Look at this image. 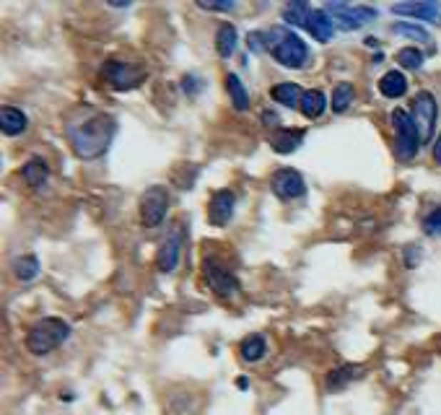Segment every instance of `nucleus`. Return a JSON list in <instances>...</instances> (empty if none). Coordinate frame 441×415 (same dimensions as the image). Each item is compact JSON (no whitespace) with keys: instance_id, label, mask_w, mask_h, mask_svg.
<instances>
[{"instance_id":"obj_1","label":"nucleus","mask_w":441,"mask_h":415,"mask_svg":"<svg viewBox=\"0 0 441 415\" xmlns=\"http://www.w3.org/2000/svg\"><path fill=\"white\" fill-rule=\"evenodd\" d=\"M114 133H117L114 117L96 107H78L65 120V138L81 161L104 156L114 140Z\"/></svg>"},{"instance_id":"obj_2","label":"nucleus","mask_w":441,"mask_h":415,"mask_svg":"<svg viewBox=\"0 0 441 415\" xmlns=\"http://www.w3.org/2000/svg\"><path fill=\"white\" fill-rule=\"evenodd\" d=\"M265 36H268V50L273 52V58L278 60V65L291 68V71H299V68L306 65L309 47H306V42L296 31L285 29V26H275V29H270Z\"/></svg>"},{"instance_id":"obj_3","label":"nucleus","mask_w":441,"mask_h":415,"mask_svg":"<svg viewBox=\"0 0 441 415\" xmlns=\"http://www.w3.org/2000/svg\"><path fill=\"white\" fill-rule=\"evenodd\" d=\"M71 337V324L60 317H44L31 324L26 335V348L31 356H47Z\"/></svg>"},{"instance_id":"obj_4","label":"nucleus","mask_w":441,"mask_h":415,"mask_svg":"<svg viewBox=\"0 0 441 415\" xmlns=\"http://www.w3.org/2000/svg\"><path fill=\"white\" fill-rule=\"evenodd\" d=\"M392 125H395V153L400 161H413L420 150V135L415 128L413 117L405 109H395L392 112Z\"/></svg>"},{"instance_id":"obj_5","label":"nucleus","mask_w":441,"mask_h":415,"mask_svg":"<svg viewBox=\"0 0 441 415\" xmlns=\"http://www.w3.org/2000/svg\"><path fill=\"white\" fill-rule=\"evenodd\" d=\"M325 14L333 19V24L343 31H356L363 29L366 24L377 19V11L371 6H350V3H325L322 8Z\"/></svg>"},{"instance_id":"obj_6","label":"nucleus","mask_w":441,"mask_h":415,"mask_svg":"<svg viewBox=\"0 0 441 415\" xmlns=\"http://www.w3.org/2000/svg\"><path fill=\"white\" fill-rule=\"evenodd\" d=\"M169 190L164 185H153L141 195V221L146 229H156L161 226L169 213Z\"/></svg>"},{"instance_id":"obj_7","label":"nucleus","mask_w":441,"mask_h":415,"mask_svg":"<svg viewBox=\"0 0 441 415\" xmlns=\"http://www.w3.org/2000/svg\"><path fill=\"white\" fill-rule=\"evenodd\" d=\"M101 76L107 78V83L114 91H130V88L141 86L143 78H146V71L133 63H125V60H107L101 68Z\"/></svg>"},{"instance_id":"obj_8","label":"nucleus","mask_w":441,"mask_h":415,"mask_svg":"<svg viewBox=\"0 0 441 415\" xmlns=\"http://www.w3.org/2000/svg\"><path fill=\"white\" fill-rule=\"evenodd\" d=\"M436 115H439V107H436V99L431 91H420L413 99V107H410V117H413L415 128H418L420 143H428L434 138V128H436Z\"/></svg>"},{"instance_id":"obj_9","label":"nucleus","mask_w":441,"mask_h":415,"mask_svg":"<svg viewBox=\"0 0 441 415\" xmlns=\"http://www.w3.org/2000/svg\"><path fill=\"white\" fill-rule=\"evenodd\" d=\"M203 275H206V283L211 286V291L218 294L220 299H234L242 291L234 272L223 267L220 262H216V260H206L203 262Z\"/></svg>"},{"instance_id":"obj_10","label":"nucleus","mask_w":441,"mask_h":415,"mask_svg":"<svg viewBox=\"0 0 441 415\" xmlns=\"http://www.w3.org/2000/svg\"><path fill=\"white\" fill-rule=\"evenodd\" d=\"M270 190L280 200H296L306 193V182L296 169H278L270 177Z\"/></svg>"},{"instance_id":"obj_11","label":"nucleus","mask_w":441,"mask_h":415,"mask_svg":"<svg viewBox=\"0 0 441 415\" xmlns=\"http://www.w3.org/2000/svg\"><path fill=\"white\" fill-rule=\"evenodd\" d=\"M236 210V195L231 190H216L208 200V221L211 226H226L231 218H234Z\"/></svg>"},{"instance_id":"obj_12","label":"nucleus","mask_w":441,"mask_h":415,"mask_svg":"<svg viewBox=\"0 0 441 415\" xmlns=\"http://www.w3.org/2000/svg\"><path fill=\"white\" fill-rule=\"evenodd\" d=\"M179 257H182V234H179V229H174L158 247L156 267L161 272H174L179 267Z\"/></svg>"},{"instance_id":"obj_13","label":"nucleus","mask_w":441,"mask_h":415,"mask_svg":"<svg viewBox=\"0 0 441 415\" xmlns=\"http://www.w3.org/2000/svg\"><path fill=\"white\" fill-rule=\"evenodd\" d=\"M361 376H363L361 364H343L328 374L325 386H328V392H340V389H345V386L353 384V381L361 379Z\"/></svg>"},{"instance_id":"obj_14","label":"nucleus","mask_w":441,"mask_h":415,"mask_svg":"<svg viewBox=\"0 0 441 415\" xmlns=\"http://www.w3.org/2000/svg\"><path fill=\"white\" fill-rule=\"evenodd\" d=\"M304 143V130L293 128H278L270 135V148L280 156H288L293 150H299V145Z\"/></svg>"},{"instance_id":"obj_15","label":"nucleus","mask_w":441,"mask_h":415,"mask_svg":"<svg viewBox=\"0 0 441 415\" xmlns=\"http://www.w3.org/2000/svg\"><path fill=\"white\" fill-rule=\"evenodd\" d=\"M392 14L410 16V19H420V21H439L441 6L439 3H395Z\"/></svg>"},{"instance_id":"obj_16","label":"nucleus","mask_w":441,"mask_h":415,"mask_svg":"<svg viewBox=\"0 0 441 415\" xmlns=\"http://www.w3.org/2000/svg\"><path fill=\"white\" fill-rule=\"evenodd\" d=\"M26 128H29V117L24 115L21 109L3 107V112H0V130H3V135L16 138V135H21Z\"/></svg>"},{"instance_id":"obj_17","label":"nucleus","mask_w":441,"mask_h":415,"mask_svg":"<svg viewBox=\"0 0 441 415\" xmlns=\"http://www.w3.org/2000/svg\"><path fill=\"white\" fill-rule=\"evenodd\" d=\"M239 356H242V361H247V364L263 361V358L268 356V340H265V335L252 332V335L244 337L242 345H239Z\"/></svg>"},{"instance_id":"obj_18","label":"nucleus","mask_w":441,"mask_h":415,"mask_svg":"<svg viewBox=\"0 0 441 415\" xmlns=\"http://www.w3.org/2000/svg\"><path fill=\"white\" fill-rule=\"evenodd\" d=\"M379 91H382V96H387V99H402L407 93V78L400 71L385 73L382 81H379Z\"/></svg>"},{"instance_id":"obj_19","label":"nucleus","mask_w":441,"mask_h":415,"mask_svg":"<svg viewBox=\"0 0 441 415\" xmlns=\"http://www.w3.org/2000/svg\"><path fill=\"white\" fill-rule=\"evenodd\" d=\"M21 174H24V179H26L29 187H42L44 182L50 179V166H47L44 158L34 156V158H29L26 164H24Z\"/></svg>"},{"instance_id":"obj_20","label":"nucleus","mask_w":441,"mask_h":415,"mask_svg":"<svg viewBox=\"0 0 441 415\" xmlns=\"http://www.w3.org/2000/svg\"><path fill=\"white\" fill-rule=\"evenodd\" d=\"M312 6L304 3V0H296V3H285L283 6V21L293 24V26H306L309 29V21H312Z\"/></svg>"},{"instance_id":"obj_21","label":"nucleus","mask_w":441,"mask_h":415,"mask_svg":"<svg viewBox=\"0 0 441 415\" xmlns=\"http://www.w3.org/2000/svg\"><path fill=\"white\" fill-rule=\"evenodd\" d=\"M325 107H328V99H325V93H322L320 88H309V91H304V99H301L299 109L306 120H317V117H322Z\"/></svg>"},{"instance_id":"obj_22","label":"nucleus","mask_w":441,"mask_h":415,"mask_svg":"<svg viewBox=\"0 0 441 415\" xmlns=\"http://www.w3.org/2000/svg\"><path fill=\"white\" fill-rule=\"evenodd\" d=\"M270 96L283 107H301L304 91H301L299 83H278V86L270 88Z\"/></svg>"},{"instance_id":"obj_23","label":"nucleus","mask_w":441,"mask_h":415,"mask_svg":"<svg viewBox=\"0 0 441 415\" xmlns=\"http://www.w3.org/2000/svg\"><path fill=\"white\" fill-rule=\"evenodd\" d=\"M309 34L317 39V42H330L335 34V24L325 11H314L312 14V21H309Z\"/></svg>"},{"instance_id":"obj_24","label":"nucleus","mask_w":441,"mask_h":415,"mask_svg":"<svg viewBox=\"0 0 441 415\" xmlns=\"http://www.w3.org/2000/svg\"><path fill=\"white\" fill-rule=\"evenodd\" d=\"M236 29L231 26V24H220L218 31H216V50H218L220 58H231L236 50V44H239V39H236Z\"/></svg>"},{"instance_id":"obj_25","label":"nucleus","mask_w":441,"mask_h":415,"mask_svg":"<svg viewBox=\"0 0 441 415\" xmlns=\"http://www.w3.org/2000/svg\"><path fill=\"white\" fill-rule=\"evenodd\" d=\"M226 91H228V96H231V104H234L236 112H247L249 109V93H247V88H244V83H242L239 76H231V73H228L226 76Z\"/></svg>"},{"instance_id":"obj_26","label":"nucleus","mask_w":441,"mask_h":415,"mask_svg":"<svg viewBox=\"0 0 441 415\" xmlns=\"http://www.w3.org/2000/svg\"><path fill=\"white\" fill-rule=\"evenodd\" d=\"M353 99H356V91H353V86H350L348 81H343V83H338L333 91V112L335 115H343V112H348V107L353 104Z\"/></svg>"},{"instance_id":"obj_27","label":"nucleus","mask_w":441,"mask_h":415,"mask_svg":"<svg viewBox=\"0 0 441 415\" xmlns=\"http://www.w3.org/2000/svg\"><path fill=\"white\" fill-rule=\"evenodd\" d=\"M14 272H16V278H19V280L29 283V280H34L36 275H39V260H36L34 255L19 257V260L14 262Z\"/></svg>"},{"instance_id":"obj_28","label":"nucleus","mask_w":441,"mask_h":415,"mask_svg":"<svg viewBox=\"0 0 441 415\" xmlns=\"http://www.w3.org/2000/svg\"><path fill=\"white\" fill-rule=\"evenodd\" d=\"M397 63L402 68H407V71H418L420 65H423V52L418 47H402L397 52Z\"/></svg>"},{"instance_id":"obj_29","label":"nucleus","mask_w":441,"mask_h":415,"mask_svg":"<svg viewBox=\"0 0 441 415\" xmlns=\"http://www.w3.org/2000/svg\"><path fill=\"white\" fill-rule=\"evenodd\" d=\"M392 31L400 36H410V39H418V42H428L431 36H428V31L423 29V26H415V24H405V21H400L392 26Z\"/></svg>"},{"instance_id":"obj_30","label":"nucleus","mask_w":441,"mask_h":415,"mask_svg":"<svg viewBox=\"0 0 441 415\" xmlns=\"http://www.w3.org/2000/svg\"><path fill=\"white\" fill-rule=\"evenodd\" d=\"M423 234H426V237H441V205L434 208V210L423 218Z\"/></svg>"},{"instance_id":"obj_31","label":"nucleus","mask_w":441,"mask_h":415,"mask_svg":"<svg viewBox=\"0 0 441 415\" xmlns=\"http://www.w3.org/2000/svg\"><path fill=\"white\" fill-rule=\"evenodd\" d=\"M247 44H249V50L252 52H265L268 50V36L260 34V31H255V34L247 36Z\"/></svg>"},{"instance_id":"obj_32","label":"nucleus","mask_w":441,"mask_h":415,"mask_svg":"<svg viewBox=\"0 0 441 415\" xmlns=\"http://www.w3.org/2000/svg\"><path fill=\"white\" fill-rule=\"evenodd\" d=\"M198 8H203V11H234L236 3H198Z\"/></svg>"},{"instance_id":"obj_33","label":"nucleus","mask_w":441,"mask_h":415,"mask_svg":"<svg viewBox=\"0 0 441 415\" xmlns=\"http://www.w3.org/2000/svg\"><path fill=\"white\" fill-rule=\"evenodd\" d=\"M195 76H187L185 78V83H182V86H185V93H198V86H195Z\"/></svg>"},{"instance_id":"obj_34","label":"nucleus","mask_w":441,"mask_h":415,"mask_svg":"<svg viewBox=\"0 0 441 415\" xmlns=\"http://www.w3.org/2000/svg\"><path fill=\"white\" fill-rule=\"evenodd\" d=\"M263 120H265V125H268V128H275V130H278V122H280V120H278V115H270V112H265Z\"/></svg>"},{"instance_id":"obj_35","label":"nucleus","mask_w":441,"mask_h":415,"mask_svg":"<svg viewBox=\"0 0 441 415\" xmlns=\"http://www.w3.org/2000/svg\"><path fill=\"white\" fill-rule=\"evenodd\" d=\"M434 161L436 164H441V133H439V138H436V143H434Z\"/></svg>"}]
</instances>
